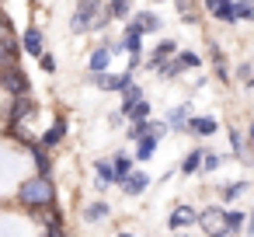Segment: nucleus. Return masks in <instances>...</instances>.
Segmentation results:
<instances>
[{"label": "nucleus", "instance_id": "f257e3e1", "mask_svg": "<svg viewBox=\"0 0 254 237\" xmlns=\"http://www.w3.org/2000/svg\"><path fill=\"white\" fill-rule=\"evenodd\" d=\"M18 202L21 209H46V206H56V181L46 178V174H28L21 185H18Z\"/></svg>", "mask_w": 254, "mask_h": 237}, {"label": "nucleus", "instance_id": "f03ea898", "mask_svg": "<svg viewBox=\"0 0 254 237\" xmlns=\"http://www.w3.org/2000/svg\"><path fill=\"white\" fill-rule=\"evenodd\" d=\"M105 11V0H77L73 14H70V32L73 35H91V25Z\"/></svg>", "mask_w": 254, "mask_h": 237}, {"label": "nucleus", "instance_id": "7ed1b4c3", "mask_svg": "<svg viewBox=\"0 0 254 237\" xmlns=\"http://www.w3.org/2000/svg\"><path fill=\"white\" fill-rule=\"evenodd\" d=\"M0 91H4L7 98H21V94H32V77H28V70L18 63V67H11V70H4L0 74Z\"/></svg>", "mask_w": 254, "mask_h": 237}, {"label": "nucleus", "instance_id": "20e7f679", "mask_svg": "<svg viewBox=\"0 0 254 237\" xmlns=\"http://www.w3.org/2000/svg\"><path fill=\"white\" fill-rule=\"evenodd\" d=\"M202 7L209 18H216L219 25H240V7H237V0H202Z\"/></svg>", "mask_w": 254, "mask_h": 237}, {"label": "nucleus", "instance_id": "39448f33", "mask_svg": "<svg viewBox=\"0 0 254 237\" xmlns=\"http://www.w3.org/2000/svg\"><path fill=\"white\" fill-rule=\"evenodd\" d=\"M223 213H226V206L223 202H209V206H202L198 209V220H195V227H202V234L205 237H212V234H219L226 223H223Z\"/></svg>", "mask_w": 254, "mask_h": 237}, {"label": "nucleus", "instance_id": "423d86ee", "mask_svg": "<svg viewBox=\"0 0 254 237\" xmlns=\"http://www.w3.org/2000/svg\"><path fill=\"white\" fill-rule=\"evenodd\" d=\"M195 220H198V209H195L191 202H178V206L167 213V230H171V234L191 230V227H195Z\"/></svg>", "mask_w": 254, "mask_h": 237}, {"label": "nucleus", "instance_id": "0eeeda50", "mask_svg": "<svg viewBox=\"0 0 254 237\" xmlns=\"http://www.w3.org/2000/svg\"><path fill=\"white\" fill-rule=\"evenodd\" d=\"M18 46H21V53H25V56L39 60V56L46 53V32H42L39 25H28V28L18 35Z\"/></svg>", "mask_w": 254, "mask_h": 237}, {"label": "nucleus", "instance_id": "6e6552de", "mask_svg": "<svg viewBox=\"0 0 254 237\" xmlns=\"http://www.w3.org/2000/svg\"><path fill=\"white\" fill-rule=\"evenodd\" d=\"M112 53H108V46H105V39L98 42V46H91V53H87V77H98V74H108L112 70Z\"/></svg>", "mask_w": 254, "mask_h": 237}, {"label": "nucleus", "instance_id": "1a4fd4ad", "mask_svg": "<svg viewBox=\"0 0 254 237\" xmlns=\"http://www.w3.org/2000/svg\"><path fill=\"white\" fill-rule=\"evenodd\" d=\"M205 53H209V60H212V77H216L219 84H230V80H233V74H230V63H226V53H223V46H219L216 39H209Z\"/></svg>", "mask_w": 254, "mask_h": 237}, {"label": "nucleus", "instance_id": "9d476101", "mask_svg": "<svg viewBox=\"0 0 254 237\" xmlns=\"http://www.w3.org/2000/svg\"><path fill=\"white\" fill-rule=\"evenodd\" d=\"M226 140H230V154H223L226 160L233 157L237 164H244V167H251L254 160H251V154H247V140H244V129H237V126H230L226 129Z\"/></svg>", "mask_w": 254, "mask_h": 237}, {"label": "nucleus", "instance_id": "9b49d317", "mask_svg": "<svg viewBox=\"0 0 254 237\" xmlns=\"http://www.w3.org/2000/svg\"><path fill=\"white\" fill-rule=\"evenodd\" d=\"M191 115H195V112H191V101H181V105H174V108L167 112V119H164L167 133H174V136L188 133V119H191Z\"/></svg>", "mask_w": 254, "mask_h": 237}, {"label": "nucleus", "instance_id": "f8f14e48", "mask_svg": "<svg viewBox=\"0 0 254 237\" xmlns=\"http://www.w3.org/2000/svg\"><path fill=\"white\" fill-rule=\"evenodd\" d=\"M66 133H70V119H66V115H56V119L49 122V129L39 136V143H42L46 150H56V147L66 140Z\"/></svg>", "mask_w": 254, "mask_h": 237}, {"label": "nucleus", "instance_id": "ddd939ff", "mask_svg": "<svg viewBox=\"0 0 254 237\" xmlns=\"http://www.w3.org/2000/svg\"><path fill=\"white\" fill-rule=\"evenodd\" d=\"M178 49H181V46H178V39H160V42H157V46H153V49L146 53V70L153 74V70H157V67H160L164 60L178 56Z\"/></svg>", "mask_w": 254, "mask_h": 237}, {"label": "nucleus", "instance_id": "4468645a", "mask_svg": "<svg viewBox=\"0 0 254 237\" xmlns=\"http://www.w3.org/2000/svg\"><path fill=\"white\" fill-rule=\"evenodd\" d=\"M150 181H153V178H150V171L136 167V171H132V174H129L122 185H119V192H122V195H129V199H139V195H146Z\"/></svg>", "mask_w": 254, "mask_h": 237}, {"label": "nucleus", "instance_id": "2eb2a0df", "mask_svg": "<svg viewBox=\"0 0 254 237\" xmlns=\"http://www.w3.org/2000/svg\"><path fill=\"white\" fill-rule=\"evenodd\" d=\"M143 35H157V32H164V18L157 14V11H146V7H139V11H132V18H129Z\"/></svg>", "mask_w": 254, "mask_h": 237}, {"label": "nucleus", "instance_id": "dca6fc26", "mask_svg": "<svg viewBox=\"0 0 254 237\" xmlns=\"http://www.w3.org/2000/svg\"><path fill=\"white\" fill-rule=\"evenodd\" d=\"M216 133H219V119H216V115H191V119H188V136L209 140V136H216Z\"/></svg>", "mask_w": 254, "mask_h": 237}, {"label": "nucleus", "instance_id": "f3484780", "mask_svg": "<svg viewBox=\"0 0 254 237\" xmlns=\"http://www.w3.org/2000/svg\"><path fill=\"white\" fill-rule=\"evenodd\" d=\"M28 157H32V167H35V174H46V178H53V150H46L39 140L28 147Z\"/></svg>", "mask_w": 254, "mask_h": 237}, {"label": "nucleus", "instance_id": "a211bd4d", "mask_svg": "<svg viewBox=\"0 0 254 237\" xmlns=\"http://www.w3.org/2000/svg\"><path fill=\"white\" fill-rule=\"evenodd\" d=\"M112 171H115V185H122L132 171H136V160H132V150H115L112 157Z\"/></svg>", "mask_w": 254, "mask_h": 237}, {"label": "nucleus", "instance_id": "6ab92c4d", "mask_svg": "<svg viewBox=\"0 0 254 237\" xmlns=\"http://www.w3.org/2000/svg\"><path fill=\"white\" fill-rule=\"evenodd\" d=\"M251 192V181L247 178H237V181H223L219 188H216V195H219V202L223 206H230V202H237L240 195H247Z\"/></svg>", "mask_w": 254, "mask_h": 237}, {"label": "nucleus", "instance_id": "aec40b11", "mask_svg": "<svg viewBox=\"0 0 254 237\" xmlns=\"http://www.w3.org/2000/svg\"><path fill=\"white\" fill-rule=\"evenodd\" d=\"M80 216H84V223H91V227H94V223H105V220L112 216V206H108L105 199H91V202L84 206V213H80Z\"/></svg>", "mask_w": 254, "mask_h": 237}, {"label": "nucleus", "instance_id": "412c9836", "mask_svg": "<svg viewBox=\"0 0 254 237\" xmlns=\"http://www.w3.org/2000/svg\"><path fill=\"white\" fill-rule=\"evenodd\" d=\"M115 185V171H112V160H94V188L98 192H108Z\"/></svg>", "mask_w": 254, "mask_h": 237}, {"label": "nucleus", "instance_id": "4be33fe9", "mask_svg": "<svg viewBox=\"0 0 254 237\" xmlns=\"http://www.w3.org/2000/svg\"><path fill=\"white\" fill-rule=\"evenodd\" d=\"M153 74H157V80H181L188 70H185V63H181L178 56H171V60H164V63L153 70Z\"/></svg>", "mask_w": 254, "mask_h": 237}, {"label": "nucleus", "instance_id": "5701e85b", "mask_svg": "<svg viewBox=\"0 0 254 237\" xmlns=\"http://www.w3.org/2000/svg\"><path fill=\"white\" fill-rule=\"evenodd\" d=\"M198 167H202V147H191V150L181 157L178 171H181L185 178H195V174H198Z\"/></svg>", "mask_w": 254, "mask_h": 237}, {"label": "nucleus", "instance_id": "b1692460", "mask_svg": "<svg viewBox=\"0 0 254 237\" xmlns=\"http://www.w3.org/2000/svg\"><path fill=\"white\" fill-rule=\"evenodd\" d=\"M122 119H126V122H146V119H153V105H150V98H139Z\"/></svg>", "mask_w": 254, "mask_h": 237}, {"label": "nucleus", "instance_id": "393cba45", "mask_svg": "<svg viewBox=\"0 0 254 237\" xmlns=\"http://www.w3.org/2000/svg\"><path fill=\"white\" fill-rule=\"evenodd\" d=\"M223 154H216L212 147H202V167H198V174H216L219 167H223Z\"/></svg>", "mask_w": 254, "mask_h": 237}, {"label": "nucleus", "instance_id": "a878e982", "mask_svg": "<svg viewBox=\"0 0 254 237\" xmlns=\"http://www.w3.org/2000/svg\"><path fill=\"white\" fill-rule=\"evenodd\" d=\"M223 223H226V230H233V234H244V227H247V209H233V206H226V213H223Z\"/></svg>", "mask_w": 254, "mask_h": 237}, {"label": "nucleus", "instance_id": "bb28decb", "mask_svg": "<svg viewBox=\"0 0 254 237\" xmlns=\"http://www.w3.org/2000/svg\"><path fill=\"white\" fill-rule=\"evenodd\" d=\"M195 4H198V0H174V11H178V18L185 21V25H198L202 18H198V11H195Z\"/></svg>", "mask_w": 254, "mask_h": 237}, {"label": "nucleus", "instance_id": "cd10ccee", "mask_svg": "<svg viewBox=\"0 0 254 237\" xmlns=\"http://www.w3.org/2000/svg\"><path fill=\"white\" fill-rule=\"evenodd\" d=\"M105 11H108L112 21H129L132 18V0H108Z\"/></svg>", "mask_w": 254, "mask_h": 237}, {"label": "nucleus", "instance_id": "c85d7f7f", "mask_svg": "<svg viewBox=\"0 0 254 237\" xmlns=\"http://www.w3.org/2000/svg\"><path fill=\"white\" fill-rule=\"evenodd\" d=\"M139 98H146V91H143V84H132V87H126V91L119 94V112L126 115V112H129V108H132V105H136Z\"/></svg>", "mask_w": 254, "mask_h": 237}, {"label": "nucleus", "instance_id": "c756f323", "mask_svg": "<svg viewBox=\"0 0 254 237\" xmlns=\"http://www.w3.org/2000/svg\"><path fill=\"white\" fill-rule=\"evenodd\" d=\"M18 35H14V25H11V14L0 7V46H14Z\"/></svg>", "mask_w": 254, "mask_h": 237}, {"label": "nucleus", "instance_id": "7c9ffc66", "mask_svg": "<svg viewBox=\"0 0 254 237\" xmlns=\"http://www.w3.org/2000/svg\"><path fill=\"white\" fill-rule=\"evenodd\" d=\"M178 60L185 63V70H202V56L195 49H178Z\"/></svg>", "mask_w": 254, "mask_h": 237}, {"label": "nucleus", "instance_id": "2f4dec72", "mask_svg": "<svg viewBox=\"0 0 254 237\" xmlns=\"http://www.w3.org/2000/svg\"><path fill=\"white\" fill-rule=\"evenodd\" d=\"M39 70H42V74H46V77H53V74H56V70H60V63H56V56H53V53H49V49H46V53H42V56H39Z\"/></svg>", "mask_w": 254, "mask_h": 237}, {"label": "nucleus", "instance_id": "473e14b6", "mask_svg": "<svg viewBox=\"0 0 254 237\" xmlns=\"http://www.w3.org/2000/svg\"><path fill=\"white\" fill-rule=\"evenodd\" d=\"M230 74H233V80L247 84V80H251V74H254V63H251V60H244V63H237V67H233Z\"/></svg>", "mask_w": 254, "mask_h": 237}, {"label": "nucleus", "instance_id": "72a5a7b5", "mask_svg": "<svg viewBox=\"0 0 254 237\" xmlns=\"http://www.w3.org/2000/svg\"><path fill=\"white\" fill-rule=\"evenodd\" d=\"M237 7H240V21H254V0H237Z\"/></svg>", "mask_w": 254, "mask_h": 237}, {"label": "nucleus", "instance_id": "f704fd0d", "mask_svg": "<svg viewBox=\"0 0 254 237\" xmlns=\"http://www.w3.org/2000/svg\"><path fill=\"white\" fill-rule=\"evenodd\" d=\"M244 140H247V154H251V160H254V122H247V129H244Z\"/></svg>", "mask_w": 254, "mask_h": 237}, {"label": "nucleus", "instance_id": "c9c22d12", "mask_svg": "<svg viewBox=\"0 0 254 237\" xmlns=\"http://www.w3.org/2000/svg\"><path fill=\"white\" fill-rule=\"evenodd\" d=\"M108 122H112V126H122L126 119H122V112H112V115H108Z\"/></svg>", "mask_w": 254, "mask_h": 237}, {"label": "nucleus", "instance_id": "e433bc0d", "mask_svg": "<svg viewBox=\"0 0 254 237\" xmlns=\"http://www.w3.org/2000/svg\"><path fill=\"white\" fill-rule=\"evenodd\" d=\"M212 237H240V234H233V230H226V227H223V230H219V234H212Z\"/></svg>", "mask_w": 254, "mask_h": 237}, {"label": "nucleus", "instance_id": "4c0bfd02", "mask_svg": "<svg viewBox=\"0 0 254 237\" xmlns=\"http://www.w3.org/2000/svg\"><path fill=\"white\" fill-rule=\"evenodd\" d=\"M115 237H139V234H132V230H119Z\"/></svg>", "mask_w": 254, "mask_h": 237}, {"label": "nucleus", "instance_id": "58836bf2", "mask_svg": "<svg viewBox=\"0 0 254 237\" xmlns=\"http://www.w3.org/2000/svg\"><path fill=\"white\" fill-rule=\"evenodd\" d=\"M174 237H191V234H188V230H181V234H174Z\"/></svg>", "mask_w": 254, "mask_h": 237}, {"label": "nucleus", "instance_id": "ea45409f", "mask_svg": "<svg viewBox=\"0 0 254 237\" xmlns=\"http://www.w3.org/2000/svg\"><path fill=\"white\" fill-rule=\"evenodd\" d=\"M153 4H164V0H153Z\"/></svg>", "mask_w": 254, "mask_h": 237}, {"label": "nucleus", "instance_id": "a19ab883", "mask_svg": "<svg viewBox=\"0 0 254 237\" xmlns=\"http://www.w3.org/2000/svg\"><path fill=\"white\" fill-rule=\"evenodd\" d=\"M0 7H4V0H0Z\"/></svg>", "mask_w": 254, "mask_h": 237}, {"label": "nucleus", "instance_id": "79ce46f5", "mask_svg": "<svg viewBox=\"0 0 254 237\" xmlns=\"http://www.w3.org/2000/svg\"><path fill=\"white\" fill-rule=\"evenodd\" d=\"M240 4H244V0H240Z\"/></svg>", "mask_w": 254, "mask_h": 237}]
</instances>
